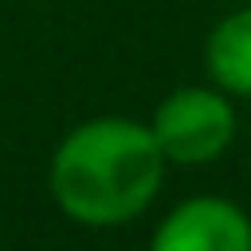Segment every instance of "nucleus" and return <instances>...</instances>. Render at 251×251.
Instances as JSON below:
<instances>
[{
    "label": "nucleus",
    "instance_id": "1",
    "mask_svg": "<svg viewBox=\"0 0 251 251\" xmlns=\"http://www.w3.org/2000/svg\"><path fill=\"white\" fill-rule=\"evenodd\" d=\"M168 154L150 124L97 115L71 128L49 159V194L75 225L115 229L137 221L163 190Z\"/></svg>",
    "mask_w": 251,
    "mask_h": 251
},
{
    "label": "nucleus",
    "instance_id": "2",
    "mask_svg": "<svg viewBox=\"0 0 251 251\" xmlns=\"http://www.w3.org/2000/svg\"><path fill=\"white\" fill-rule=\"evenodd\" d=\"M150 128H154L168 163H176V168H207L238 137L234 97L225 88H216V84H181V88H172L154 106Z\"/></svg>",
    "mask_w": 251,
    "mask_h": 251
},
{
    "label": "nucleus",
    "instance_id": "3",
    "mask_svg": "<svg viewBox=\"0 0 251 251\" xmlns=\"http://www.w3.org/2000/svg\"><path fill=\"white\" fill-rule=\"evenodd\" d=\"M150 251H251V216L234 199L194 194L159 221Z\"/></svg>",
    "mask_w": 251,
    "mask_h": 251
},
{
    "label": "nucleus",
    "instance_id": "4",
    "mask_svg": "<svg viewBox=\"0 0 251 251\" xmlns=\"http://www.w3.org/2000/svg\"><path fill=\"white\" fill-rule=\"evenodd\" d=\"M203 66H207V79L229 97H251V4L225 13L212 26Z\"/></svg>",
    "mask_w": 251,
    "mask_h": 251
}]
</instances>
